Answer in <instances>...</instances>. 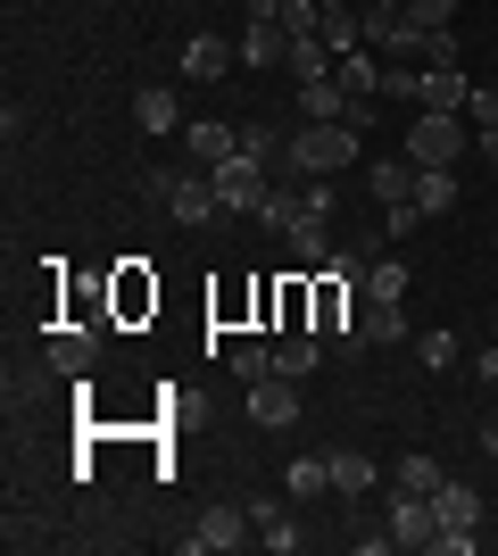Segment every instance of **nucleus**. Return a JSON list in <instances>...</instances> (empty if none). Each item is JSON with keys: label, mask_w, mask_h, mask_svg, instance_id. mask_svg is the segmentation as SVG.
Masks as SVG:
<instances>
[{"label": "nucleus", "mask_w": 498, "mask_h": 556, "mask_svg": "<svg viewBox=\"0 0 498 556\" xmlns=\"http://www.w3.org/2000/svg\"><path fill=\"white\" fill-rule=\"evenodd\" d=\"M366 191H374V200H391V208H399V200H416V159H374L366 166Z\"/></svg>", "instance_id": "14"}, {"label": "nucleus", "mask_w": 498, "mask_h": 556, "mask_svg": "<svg viewBox=\"0 0 498 556\" xmlns=\"http://www.w3.org/2000/svg\"><path fill=\"white\" fill-rule=\"evenodd\" d=\"M332 75H341V92H349V100H382V59H374V50H341Z\"/></svg>", "instance_id": "12"}, {"label": "nucleus", "mask_w": 498, "mask_h": 556, "mask_svg": "<svg viewBox=\"0 0 498 556\" xmlns=\"http://www.w3.org/2000/svg\"><path fill=\"white\" fill-rule=\"evenodd\" d=\"M465 191H457V166H416V208L424 216H449Z\"/></svg>", "instance_id": "17"}, {"label": "nucleus", "mask_w": 498, "mask_h": 556, "mask_svg": "<svg viewBox=\"0 0 498 556\" xmlns=\"http://www.w3.org/2000/svg\"><path fill=\"white\" fill-rule=\"evenodd\" d=\"M465 141H474V125L457 109H416V125H407V159L416 166H457L465 159Z\"/></svg>", "instance_id": "3"}, {"label": "nucleus", "mask_w": 498, "mask_h": 556, "mask_svg": "<svg viewBox=\"0 0 498 556\" xmlns=\"http://www.w3.org/2000/svg\"><path fill=\"white\" fill-rule=\"evenodd\" d=\"M474 141H482V166H490V175H498V125H482Z\"/></svg>", "instance_id": "35"}, {"label": "nucleus", "mask_w": 498, "mask_h": 556, "mask_svg": "<svg viewBox=\"0 0 498 556\" xmlns=\"http://www.w3.org/2000/svg\"><path fill=\"white\" fill-rule=\"evenodd\" d=\"M332 457V490H341V498H366V490H374V457H357V448H324Z\"/></svg>", "instance_id": "22"}, {"label": "nucleus", "mask_w": 498, "mask_h": 556, "mask_svg": "<svg viewBox=\"0 0 498 556\" xmlns=\"http://www.w3.org/2000/svg\"><path fill=\"white\" fill-rule=\"evenodd\" d=\"M299 116H308V125H341V116H349L341 75H324V84H299Z\"/></svg>", "instance_id": "20"}, {"label": "nucleus", "mask_w": 498, "mask_h": 556, "mask_svg": "<svg viewBox=\"0 0 498 556\" xmlns=\"http://www.w3.org/2000/svg\"><path fill=\"white\" fill-rule=\"evenodd\" d=\"M482 457H498V424H482Z\"/></svg>", "instance_id": "37"}, {"label": "nucleus", "mask_w": 498, "mask_h": 556, "mask_svg": "<svg viewBox=\"0 0 498 556\" xmlns=\"http://www.w3.org/2000/svg\"><path fill=\"white\" fill-rule=\"evenodd\" d=\"M440 482H449V473H440V457H424V448H407V457L391 465V490H407V498H432Z\"/></svg>", "instance_id": "18"}, {"label": "nucleus", "mask_w": 498, "mask_h": 556, "mask_svg": "<svg viewBox=\"0 0 498 556\" xmlns=\"http://www.w3.org/2000/svg\"><path fill=\"white\" fill-rule=\"evenodd\" d=\"M150 200H166V208H175V225H208V216L225 208L208 166H158V175H150Z\"/></svg>", "instance_id": "2"}, {"label": "nucleus", "mask_w": 498, "mask_h": 556, "mask_svg": "<svg viewBox=\"0 0 498 556\" xmlns=\"http://www.w3.org/2000/svg\"><path fill=\"white\" fill-rule=\"evenodd\" d=\"M357 332H366V341H407V307L399 300H366L357 307Z\"/></svg>", "instance_id": "23"}, {"label": "nucleus", "mask_w": 498, "mask_h": 556, "mask_svg": "<svg viewBox=\"0 0 498 556\" xmlns=\"http://www.w3.org/2000/svg\"><path fill=\"white\" fill-rule=\"evenodd\" d=\"M241 150V125H183V159L191 166H225Z\"/></svg>", "instance_id": "10"}, {"label": "nucleus", "mask_w": 498, "mask_h": 556, "mask_svg": "<svg viewBox=\"0 0 498 556\" xmlns=\"http://www.w3.org/2000/svg\"><path fill=\"white\" fill-rule=\"evenodd\" d=\"M250 424H266V432H291V424H299L291 374H266V382H250Z\"/></svg>", "instance_id": "6"}, {"label": "nucleus", "mask_w": 498, "mask_h": 556, "mask_svg": "<svg viewBox=\"0 0 498 556\" xmlns=\"http://www.w3.org/2000/svg\"><path fill=\"white\" fill-rule=\"evenodd\" d=\"M432 515H440V532H474V523H482V490L440 482V490H432Z\"/></svg>", "instance_id": "11"}, {"label": "nucleus", "mask_w": 498, "mask_h": 556, "mask_svg": "<svg viewBox=\"0 0 498 556\" xmlns=\"http://www.w3.org/2000/svg\"><path fill=\"white\" fill-rule=\"evenodd\" d=\"M241 540H258V532H250V507H208V515H200V532H183V548L191 556H225V548H241Z\"/></svg>", "instance_id": "5"}, {"label": "nucleus", "mask_w": 498, "mask_h": 556, "mask_svg": "<svg viewBox=\"0 0 498 556\" xmlns=\"http://www.w3.org/2000/svg\"><path fill=\"white\" fill-rule=\"evenodd\" d=\"M349 166H357V125L349 116H341V125H299L291 150H283V175H299V184H308V175H349Z\"/></svg>", "instance_id": "1"}, {"label": "nucleus", "mask_w": 498, "mask_h": 556, "mask_svg": "<svg viewBox=\"0 0 498 556\" xmlns=\"http://www.w3.org/2000/svg\"><path fill=\"white\" fill-rule=\"evenodd\" d=\"M366 300H407V266H391V257L366 266Z\"/></svg>", "instance_id": "28"}, {"label": "nucleus", "mask_w": 498, "mask_h": 556, "mask_svg": "<svg viewBox=\"0 0 498 556\" xmlns=\"http://www.w3.org/2000/svg\"><path fill=\"white\" fill-rule=\"evenodd\" d=\"M133 125H142V134H183V100L166 92V84H142V100H133Z\"/></svg>", "instance_id": "13"}, {"label": "nucleus", "mask_w": 498, "mask_h": 556, "mask_svg": "<svg viewBox=\"0 0 498 556\" xmlns=\"http://www.w3.org/2000/svg\"><path fill=\"white\" fill-rule=\"evenodd\" d=\"M241 59H250V67H283L291 34H283V25H250V34H241Z\"/></svg>", "instance_id": "24"}, {"label": "nucleus", "mask_w": 498, "mask_h": 556, "mask_svg": "<svg viewBox=\"0 0 498 556\" xmlns=\"http://www.w3.org/2000/svg\"><path fill=\"white\" fill-rule=\"evenodd\" d=\"M316 366H324V341H316V332H283V341H274V374L299 382V374H316Z\"/></svg>", "instance_id": "21"}, {"label": "nucleus", "mask_w": 498, "mask_h": 556, "mask_svg": "<svg viewBox=\"0 0 498 556\" xmlns=\"http://www.w3.org/2000/svg\"><path fill=\"white\" fill-rule=\"evenodd\" d=\"M465 125H474V134H482V125H498V75L465 92Z\"/></svg>", "instance_id": "31"}, {"label": "nucleus", "mask_w": 498, "mask_h": 556, "mask_svg": "<svg viewBox=\"0 0 498 556\" xmlns=\"http://www.w3.org/2000/svg\"><path fill=\"white\" fill-rule=\"evenodd\" d=\"M183 75H191V84L233 75V42H225V34H191V42H183Z\"/></svg>", "instance_id": "9"}, {"label": "nucleus", "mask_w": 498, "mask_h": 556, "mask_svg": "<svg viewBox=\"0 0 498 556\" xmlns=\"http://www.w3.org/2000/svg\"><path fill=\"white\" fill-rule=\"evenodd\" d=\"M490 332H498V316H490Z\"/></svg>", "instance_id": "38"}, {"label": "nucleus", "mask_w": 498, "mask_h": 556, "mask_svg": "<svg viewBox=\"0 0 498 556\" xmlns=\"http://www.w3.org/2000/svg\"><path fill=\"white\" fill-rule=\"evenodd\" d=\"M391 540H399L407 556L432 548V540H440V515H432V498H407V490H399V507H391Z\"/></svg>", "instance_id": "8"}, {"label": "nucleus", "mask_w": 498, "mask_h": 556, "mask_svg": "<svg viewBox=\"0 0 498 556\" xmlns=\"http://www.w3.org/2000/svg\"><path fill=\"white\" fill-rule=\"evenodd\" d=\"M291 141H274V125H241V159H258V166H283Z\"/></svg>", "instance_id": "27"}, {"label": "nucleus", "mask_w": 498, "mask_h": 556, "mask_svg": "<svg viewBox=\"0 0 498 556\" xmlns=\"http://www.w3.org/2000/svg\"><path fill=\"white\" fill-rule=\"evenodd\" d=\"M92 366H100V332H92V325H67V332H50V374L84 382Z\"/></svg>", "instance_id": "7"}, {"label": "nucleus", "mask_w": 498, "mask_h": 556, "mask_svg": "<svg viewBox=\"0 0 498 556\" xmlns=\"http://www.w3.org/2000/svg\"><path fill=\"white\" fill-rule=\"evenodd\" d=\"M399 17L416 34H440V25H457V0H399Z\"/></svg>", "instance_id": "26"}, {"label": "nucleus", "mask_w": 498, "mask_h": 556, "mask_svg": "<svg viewBox=\"0 0 498 556\" xmlns=\"http://www.w3.org/2000/svg\"><path fill=\"white\" fill-rule=\"evenodd\" d=\"M465 92H474V84H465L457 67H424V84H416V109H457V116H465Z\"/></svg>", "instance_id": "19"}, {"label": "nucleus", "mask_w": 498, "mask_h": 556, "mask_svg": "<svg viewBox=\"0 0 498 556\" xmlns=\"http://www.w3.org/2000/svg\"><path fill=\"white\" fill-rule=\"evenodd\" d=\"M233 374H241V382H266V374H274V349H266V341H241L233 349Z\"/></svg>", "instance_id": "30"}, {"label": "nucleus", "mask_w": 498, "mask_h": 556, "mask_svg": "<svg viewBox=\"0 0 498 556\" xmlns=\"http://www.w3.org/2000/svg\"><path fill=\"white\" fill-rule=\"evenodd\" d=\"M424 366H457V341H449V332H424Z\"/></svg>", "instance_id": "33"}, {"label": "nucleus", "mask_w": 498, "mask_h": 556, "mask_svg": "<svg viewBox=\"0 0 498 556\" xmlns=\"http://www.w3.org/2000/svg\"><path fill=\"white\" fill-rule=\"evenodd\" d=\"M216 175V200H225V208H241V216H258L266 200H274V166H258V159H225V166H208Z\"/></svg>", "instance_id": "4"}, {"label": "nucleus", "mask_w": 498, "mask_h": 556, "mask_svg": "<svg viewBox=\"0 0 498 556\" xmlns=\"http://www.w3.org/2000/svg\"><path fill=\"white\" fill-rule=\"evenodd\" d=\"M416 84H424L416 59H391V67H382V100H416Z\"/></svg>", "instance_id": "29"}, {"label": "nucleus", "mask_w": 498, "mask_h": 556, "mask_svg": "<svg viewBox=\"0 0 498 556\" xmlns=\"http://www.w3.org/2000/svg\"><path fill=\"white\" fill-rule=\"evenodd\" d=\"M283 75H291V84H324V75H332V42H324V34H291Z\"/></svg>", "instance_id": "16"}, {"label": "nucleus", "mask_w": 498, "mask_h": 556, "mask_svg": "<svg viewBox=\"0 0 498 556\" xmlns=\"http://www.w3.org/2000/svg\"><path fill=\"white\" fill-rule=\"evenodd\" d=\"M424 67H457V25H440V34H424Z\"/></svg>", "instance_id": "32"}, {"label": "nucleus", "mask_w": 498, "mask_h": 556, "mask_svg": "<svg viewBox=\"0 0 498 556\" xmlns=\"http://www.w3.org/2000/svg\"><path fill=\"white\" fill-rule=\"evenodd\" d=\"M482 382H498V341H490V349H482Z\"/></svg>", "instance_id": "36"}, {"label": "nucleus", "mask_w": 498, "mask_h": 556, "mask_svg": "<svg viewBox=\"0 0 498 556\" xmlns=\"http://www.w3.org/2000/svg\"><path fill=\"white\" fill-rule=\"evenodd\" d=\"M283 490H291V498H324V490H332V457H291Z\"/></svg>", "instance_id": "25"}, {"label": "nucleus", "mask_w": 498, "mask_h": 556, "mask_svg": "<svg viewBox=\"0 0 498 556\" xmlns=\"http://www.w3.org/2000/svg\"><path fill=\"white\" fill-rule=\"evenodd\" d=\"M241 9H250V25H274V17H283V0H241Z\"/></svg>", "instance_id": "34"}, {"label": "nucleus", "mask_w": 498, "mask_h": 556, "mask_svg": "<svg viewBox=\"0 0 498 556\" xmlns=\"http://www.w3.org/2000/svg\"><path fill=\"white\" fill-rule=\"evenodd\" d=\"M241 507H250V532H258V548H274V556L299 548V532H291V515L274 507V498H241Z\"/></svg>", "instance_id": "15"}]
</instances>
